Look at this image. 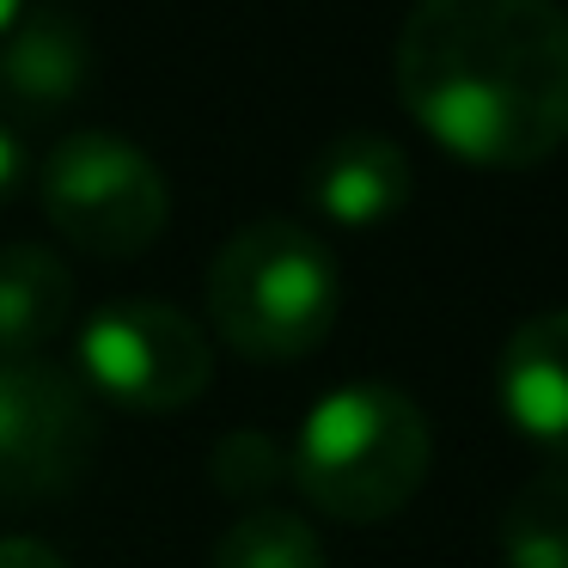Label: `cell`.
I'll list each match as a JSON object with an SVG mask.
<instances>
[{"instance_id":"1","label":"cell","mask_w":568,"mask_h":568,"mask_svg":"<svg viewBox=\"0 0 568 568\" xmlns=\"http://www.w3.org/2000/svg\"><path fill=\"white\" fill-rule=\"evenodd\" d=\"M392 68L416 129L477 172H531L568 141L562 0H416Z\"/></svg>"},{"instance_id":"2","label":"cell","mask_w":568,"mask_h":568,"mask_svg":"<svg viewBox=\"0 0 568 568\" xmlns=\"http://www.w3.org/2000/svg\"><path fill=\"white\" fill-rule=\"evenodd\" d=\"M428 465L434 434L422 404L385 379H361L336 385L312 404V416L294 434V453H287V483L324 519L379 526L416 501Z\"/></svg>"},{"instance_id":"3","label":"cell","mask_w":568,"mask_h":568,"mask_svg":"<svg viewBox=\"0 0 568 568\" xmlns=\"http://www.w3.org/2000/svg\"><path fill=\"white\" fill-rule=\"evenodd\" d=\"M202 300H209V324L233 355L287 367L331 343L336 312H343V270L312 226L263 214L214 251Z\"/></svg>"},{"instance_id":"4","label":"cell","mask_w":568,"mask_h":568,"mask_svg":"<svg viewBox=\"0 0 568 568\" xmlns=\"http://www.w3.org/2000/svg\"><path fill=\"white\" fill-rule=\"evenodd\" d=\"M38 202L50 226L87 257H141L172 221L165 172L111 129H74L38 165Z\"/></svg>"},{"instance_id":"5","label":"cell","mask_w":568,"mask_h":568,"mask_svg":"<svg viewBox=\"0 0 568 568\" xmlns=\"http://www.w3.org/2000/svg\"><path fill=\"white\" fill-rule=\"evenodd\" d=\"M80 385L123 416H184L214 385L209 336L172 300H111L80 324Z\"/></svg>"},{"instance_id":"6","label":"cell","mask_w":568,"mask_h":568,"mask_svg":"<svg viewBox=\"0 0 568 568\" xmlns=\"http://www.w3.org/2000/svg\"><path fill=\"white\" fill-rule=\"evenodd\" d=\"M99 458V397L50 355L0 361V501L68 495Z\"/></svg>"},{"instance_id":"7","label":"cell","mask_w":568,"mask_h":568,"mask_svg":"<svg viewBox=\"0 0 568 568\" xmlns=\"http://www.w3.org/2000/svg\"><path fill=\"white\" fill-rule=\"evenodd\" d=\"M495 404L519 440L538 453H568V306H544L507 331L495 355Z\"/></svg>"},{"instance_id":"8","label":"cell","mask_w":568,"mask_h":568,"mask_svg":"<svg viewBox=\"0 0 568 568\" xmlns=\"http://www.w3.org/2000/svg\"><path fill=\"white\" fill-rule=\"evenodd\" d=\"M416 196V172H409V153L397 141L355 129V135H336L331 148L312 153L306 165V202L324 214L331 226H385L409 209Z\"/></svg>"},{"instance_id":"9","label":"cell","mask_w":568,"mask_h":568,"mask_svg":"<svg viewBox=\"0 0 568 568\" xmlns=\"http://www.w3.org/2000/svg\"><path fill=\"white\" fill-rule=\"evenodd\" d=\"M92 87V38L74 13H19L0 38V104L19 116H55Z\"/></svg>"},{"instance_id":"10","label":"cell","mask_w":568,"mask_h":568,"mask_svg":"<svg viewBox=\"0 0 568 568\" xmlns=\"http://www.w3.org/2000/svg\"><path fill=\"white\" fill-rule=\"evenodd\" d=\"M74 324V270L38 239L0 245V361L43 355Z\"/></svg>"},{"instance_id":"11","label":"cell","mask_w":568,"mask_h":568,"mask_svg":"<svg viewBox=\"0 0 568 568\" xmlns=\"http://www.w3.org/2000/svg\"><path fill=\"white\" fill-rule=\"evenodd\" d=\"M501 568H568V453L544 458L495 519Z\"/></svg>"},{"instance_id":"12","label":"cell","mask_w":568,"mask_h":568,"mask_svg":"<svg viewBox=\"0 0 568 568\" xmlns=\"http://www.w3.org/2000/svg\"><path fill=\"white\" fill-rule=\"evenodd\" d=\"M209 568H324V538L294 507H251L214 538Z\"/></svg>"},{"instance_id":"13","label":"cell","mask_w":568,"mask_h":568,"mask_svg":"<svg viewBox=\"0 0 568 568\" xmlns=\"http://www.w3.org/2000/svg\"><path fill=\"white\" fill-rule=\"evenodd\" d=\"M209 483L239 507V514L275 507V489L287 483V446L275 440V434H257V428L221 434L214 453H209Z\"/></svg>"},{"instance_id":"14","label":"cell","mask_w":568,"mask_h":568,"mask_svg":"<svg viewBox=\"0 0 568 568\" xmlns=\"http://www.w3.org/2000/svg\"><path fill=\"white\" fill-rule=\"evenodd\" d=\"M0 568H74V562L38 531H7L0 538Z\"/></svg>"},{"instance_id":"15","label":"cell","mask_w":568,"mask_h":568,"mask_svg":"<svg viewBox=\"0 0 568 568\" xmlns=\"http://www.w3.org/2000/svg\"><path fill=\"white\" fill-rule=\"evenodd\" d=\"M26 178H31V153H26V141H19L13 129L0 123V202H13L19 190H26Z\"/></svg>"},{"instance_id":"16","label":"cell","mask_w":568,"mask_h":568,"mask_svg":"<svg viewBox=\"0 0 568 568\" xmlns=\"http://www.w3.org/2000/svg\"><path fill=\"white\" fill-rule=\"evenodd\" d=\"M26 13V0H0V38H7V31H13V19Z\"/></svg>"}]
</instances>
